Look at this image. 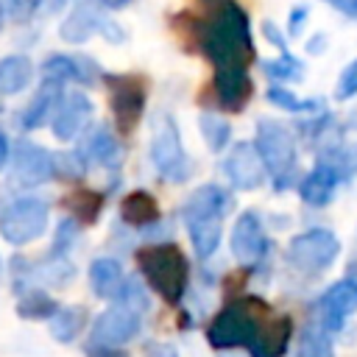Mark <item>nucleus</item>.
Wrapping results in <instances>:
<instances>
[{
	"label": "nucleus",
	"instance_id": "obj_44",
	"mask_svg": "<svg viewBox=\"0 0 357 357\" xmlns=\"http://www.w3.org/2000/svg\"><path fill=\"white\" fill-rule=\"evenodd\" d=\"M321 50H326V36H324V33H315V36L307 42V53L315 56V53H321Z\"/></svg>",
	"mask_w": 357,
	"mask_h": 357
},
{
	"label": "nucleus",
	"instance_id": "obj_15",
	"mask_svg": "<svg viewBox=\"0 0 357 357\" xmlns=\"http://www.w3.org/2000/svg\"><path fill=\"white\" fill-rule=\"evenodd\" d=\"M89 117H92V100L86 98V92L73 89V92H67L61 98V103H59L50 126H53V134L67 142V139H75L86 128Z\"/></svg>",
	"mask_w": 357,
	"mask_h": 357
},
{
	"label": "nucleus",
	"instance_id": "obj_4",
	"mask_svg": "<svg viewBox=\"0 0 357 357\" xmlns=\"http://www.w3.org/2000/svg\"><path fill=\"white\" fill-rule=\"evenodd\" d=\"M262 162H265V170L276 178V190L287 187V178L293 173V165H296V137L290 134V128L279 120H271V117H262L257 123V139H254Z\"/></svg>",
	"mask_w": 357,
	"mask_h": 357
},
{
	"label": "nucleus",
	"instance_id": "obj_47",
	"mask_svg": "<svg viewBox=\"0 0 357 357\" xmlns=\"http://www.w3.org/2000/svg\"><path fill=\"white\" fill-rule=\"evenodd\" d=\"M67 6V0H47V8L50 11H59V8H64Z\"/></svg>",
	"mask_w": 357,
	"mask_h": 357
},
{
	"label": "nucleus",
	"instance_id": "obj_46",
	"mask_svg": "<svg viewBox=\"0 0 357 357\" xmlns=\"http://www.w3.org/2000/svg\"><path fill=\"white\" fill-rule=\"evenodd\" d=\"M128 3H131V0H100V6L109 8V11H112V8H123V6H128Z\"/></svg>",
	"mask_w": 357,
	"mask_h": 357
},
{
	"label": "nucleus",
	"instance_id": "obj_35",
	"mask_svg": "<svg viewBox=\"0 0 357 357\" xmlns=\"http://www.w3.org/2000/svg\"><path fill=\"white\" fill-rule=\"evenodd\" d=\"M36 273L45 276L50 284H64V282L73 276V265H70V259H64L59 251H53V257H50L47 262H42Z\"/></svg>",
	"mask_w": 357,
	"mask_h": 357
},
{
	"label": "nucleus",
	"instance_id": "obj_33",
	"mask_svg": "<svg viewBox=\"0 0 357 357\" xmlns=\"http://www.w3.org/2000/svg\"><path fill=\"white\" fill-rule=\"evenodd\" d=\"M262 70H265L268 78H273L279 84H284V81H301V75H304V64L290 50L287 53H279L273 61H262Z\"/></svg>",
	"mask_w": 357,
	"mask_h": 357
},
{
	"label": "nucleus",
	"instance_id": "obj_20",
	"mask_svg": "<svg viewBox=\"0 0 357 357\" xmlns=\"http://www.w3.org/2000/svg\"><path fill=\"white\" fill-rule=\"evenodd\" d=\"M337 181H340V173L332 165H326V162L318 159L315 167L298 181V195L310 206H326L332 201V195H335Z\"/></svg>",
	"mask_w": 357,
	"mask_h": 357
},
{
	"label": "nucleus",
	"instance_id": "obj_24",
	"mask_svg": "<svg viewBox=\"0 0 357 357\" xmlns=\"http://www.w3.org/2000/svg\"><path fill=\"white\" fill-rule=\"evenodd\" d=\"M33 78V61L22 53H11L0 59V98L22 92Z\"/></svg>",
	"mask_w": 357,
	"mask_h": 357
},
{
	"label": "nucleus",
	"instance_id": "obj_27",
	"mask_svg": "<svg viewBox=\"0 0 357 357\" xmlns=\"http://www.w3.org/2000/svg\"><path fill=\"white\" fill-rule=\"evenodd\" d=\"M56 312H59V301L50 293H45V290L28 287L17 298V315L20 318H36V321H42V318H53Z\"/></svg>",
	"mask_w": 357,
	"mask_h": 357
},
{
	"label": "nucleus",
	"instance_id": "obj_2",
	"mask_svg": "<svg viewBox=\"0 0 357 357\" xmlns=\"http://www.w3.org/2000/svg\"><path fill=\"white\" fill-rule=\"evenodd\" d=\"M268 304L259 298H237L231 304H226L209 324L206 329V343L212 349H234V346H245L248 351H254L265 324H268Z\"/></svg>",
	"mask_w": 357,
	"mask_h": 357
},
{
	"label": "nucleus",
	"instance_id": "obj_3",
	"mask_svg": "<svg viewBox=\"0 0 357 357\" xmlns=\"http://www.w3.org/2000/svg\"><path fill=\"white\" fill-rule=\"evenodd\" d=\"M137 265L148 287L167 304H178L190 284V259L176 243H156L137 251Z\"/></svg>",
	"mask_w": 357,
	"mask_h": 357
},
{
	"label": "nucleus",
	"instance_id": "obj_21",
	"mask_svg": "<svg viewBox=\"0 0 357 357\" xmlns=\"http://www.w3.org/2000/svg\"><path fill=\"white\" fill-rule=\"evenodd\" d=\"M89 284L92 293L98 298H117L126 287V276H123V265L112 257H100L89 265Z\"/></svg>",
	"mask_w": 357,
	"mask_h": 357
},
{
	"label": "nucleus",
	"instance_id": "obj_40",
	"mask_svg": "<svg viewBox=\"0 0 357 357\" xmlns=\"http://www.w3.org/2000/svg\"><path fill=\"white\" fill-rule=\"evenodd\" d=\"M262 36H265L273 47H279V53H287V39H284V33H282L271 20H265V22H262Z\"/></svg>",
	"mask_w": 357,
	"mask_h": 357
},
{
	"label": "nucleus",
	"instance_id": "obj_7",
	"mask_svg": "<svg viewBox=\"0 0 357 357\" xmlns=\"http://www.w3.org/2000/svg\"><path fill=\"white\" fill-rule=\"evenodd\" d=\"M106 89H109V106L117 123V131L126 137L131 134L142 114H145V81L139 75H117V73H103L100 75Z\"/></svg>",
	"mask_w": 357,
	"mask_h": 357
},
{
	"label": "nucleus",
	"instance_id": "obj_42",
	"mask_svg": "<svg viewBox=\"0 0 357 357\" xmlns=\"http://www.w3.org/2000/svg\"><path fill=\"white\" fill-rule=\"evenodd\" d=\"M324 3H329L332 8H337L343 17L357 20V0H324Z\"/></svg>",
	"mask_w": 357,
	"mask_h": 357
},
{
	"label": "nucleus",
	"instance_id": "obj_36",
	"mask_svg": "<svg viewBox=\"0 0 357 357\" xmlns=\"http://www.w3.org/2000/svg\"><path fill=\"white\" fill-rule=\"evenodd\" d=\"M42 3L45 0H3V8H6V17H11L14 22H28Z\"/></svg>",
	"mask_w": 357,
	"mask_h": 357
},
{
	"label": "nucleus",
	"instance_id": "obj_10",
	"mask_svg": "<svg viewBox=\"0 0 357 357\" xmlns=\"http://www.w3.org/2000/svg\"><path fill=\"white\" fill-rule=\"evenodd\" d=\"M139 326H142V307L128 304V301H117L114 307H109L106 312L98 315V321L92 326V343L123 346L139 335Z\"/></svg>",
	"mask_w": 357,
	"mask_h": 357
},
{
	"label": "nucleus",
	"instance_id": "obj_38",
	"mask_svg": "<svg viewBox=\"0 0 357 357\" xmlns=\"http://www.w3.org/2000/svg\"><path fill=\"white\" fill-rule=\"evenodd\" d=\"M307 20H310V8H307V6H293V8H290V20H287L290 36H301Z\"/></svg>",
	"mask_w": 357,
	"mask_h": 357
},
{
	"label": "nucleus",
	"instance_id": "obj_37",
	"mask_svg": "<svg viewBox=\"0 0 357 357\" xmlns=\"http://www.w3.org/2000/svg\"><path fill=\"white\" fill-rule=\"evenodd\" d=\"M354 95H357V59L343 67V73L337 78V86H335L337 100H346V98H354Z\"/></svg>",
	"mask_w": 357,
	"mask_h": 357
},
{
	"label": "nucleus",
	"instance_id": "obj_45",
	"mask_svg": "<svg viewBox=\"0 0 357 357\" xmlns=\"http://www.w3.org/2000/svg\"><path fill=\"white\" fill-rule=\"evenodd\" d=\"M8 159H11V145H8V137L0 131V167H3Z\"/></svg>",
	"mask_w": 357,
	"mask_h": 357
},
{
	"label": "nucleus",
	"instance_id": "obj_31",
	"mask_svg": "<svg viewBox=\"0 0 357 357\" xmlns=\"http://www.w3.org/2000/svg\"><path fill=\"white\" fill-rule=\"evenodd\" d=\"M198 126H201V134H204V142L209 145V151H223L226 145H229V139H231V126L220 117V114H215V112H204L201 117H198Z\"/></svg>",
	"mask_w": 357,
	"mask_h": 357
},
{
	"label": "nucleus",
	"instance_id": "obj_50",
	"mask_svg": "<svg viewBox=\"0 0 357 357\" xmlns=\"http://www.w3.org/2000/svg\"><path fill=\"white\" fill-rule=\"evenodd\" d=\"M3 22H6V8H3V0H0V28H3Z\"/></svg>",
	"mask_w": 357,
	"mask_h": 357
},
{
	"label": "nucleus",
	"instance_id": "obj_26",
	"mask_svg": "<svg viewBox=\"0 0 357 357\" xmlns=\"http://www.w3.org/2000/svg\"><path fill=\"white\" fill-rule=\"evenodd\" d=\"M223 218H209V220H192L187 223V231H190V240H192V251L195 257L206 259L218 251L220 245V234H223Z\"/></svg>",
	"mask_w": 357,
	"mask_h": 357
},
{
	"label": "nucleus",
	"instance_id": "obj_30",
	"mask_svg": "<svg viewBox=\"0 0 357 357\" xmlns=\"http://www.w3.org/2000/svg\"><path fill=\"white\" fill-rule=\"evenodd\" d=\"M268 100H271L273 106H279L282 112H293V114H304V112H324V100H318V98L301 100V98H296L290 89H284L282 84L268 86Z\"/></svg>",
	"mask_w": 357,
	"mask_h": 357
},
{
	"label": "nucleus",
	"instance_id": "obj_32",
	"mask_svg": "<svg viewBox=\"0 0 357 357\" xmlns=\"http://www.w3.org/2000/svg\"><path fill=\"white\" fill-rule=\"evenodd\" d=\"M298 357H335L324 326H304L298 335Z\"/></svg>",
	"mask_w": 357,
	"mask_h": 357
},
{
	"label": "nucleus",
	"instance_id": "obj_43",
	"mask_svg": "<svg viewBox=\"0 0 357 357\" xmlns=\"http://www.w3.org/2000/svg\"><path fill=\"white\" fill-rule=\"evenodd\" d=\"M145 357H178L173 346L167 343H148L145 346Z\"/></svg>",
	"mask_w": 357,
	"mask_h": 357
},
{
	"label": "nucleus",
	"instance_id": "obj_29",
	"mask_svg": "<svg viewBox=\"0 0 357 357\" xmlns=\"http://www.w3.org/2000/svg\"><path fill=\"white\" fill-rule=\"evenodd\" d=\"M67 206L73 209V215H75L78 223L89 226V223L98 220V215H100V209H103V195L95 192V190L81 187L78 192H73V195L67 198Z\"/></svg>",
	"mask_w": 357,
	"mask_h": 357
},
{
	"label": "nucleus",
	"instance_id": "obj_16",
	"mask_svg": "<svg viewBox=\"0 0 357 357\" xmlns=\"http://www.w3.org/2000/svg\"><path fill=\"white\" fill-rule=\"evenodd\" d=\"M321 307V324L329 332H337L351 312H357V284L351 279L335 282L318 301Z\"/></svg>",
	"mask_w": 357,
	"mask_h": 357
},
{
	"label": "nucleus",
	"instance_id": "obj_5",
	"mask_svg": "<svg viewBox=\"0 0 357 357\" xmlns=\"http://www.w3.org/2000/svg\"><path fill=\"white\" fill-rule=\"evenodd\" d=\"M95 33H100L112 45H120L126 39V31L106 14L100 0H75L59 28V36L70 45H81V42L92 39Z\"/></svg>",
	"mask_w": 357,
	"mask_h": 357
},
{
	"label": "nucleus",
	"instance_id": "obj_1",
	"mask_svg": "<svg viewBox=\"0 0 357 357\" xmlns=\"http://www.w3.org/2000/svg\"><path fill=\"white\" fill-rule=\"evenodd\" d=\"M195 42L204 50V56L215 64H251L254 61V36L248 14L234 3L223 0L212 6V17L201 25H195Z\"/></svg>",
	"mask_w": 357,
	"mask_h": 357
},
{
	"label": "nucleus",
	"instance_id": "obj_51",
	"mask_svg": "<svg viewBox=\"0 0 357 357\" xmlns=\"http://www.w3.org/2000/svg\"><path fill=\"white\" fill-rule=\"evenodd\" d=\"M206 3H212V6H218V3H223V0H206Z\"/></svg>",
	"mask_w": 357,
	"mask_h": 357
},
{
	"label": "nucleus",
	"instance_id": "obj_22",
	"mask_svg": "<svg viewBox=\"0 0 357 357\" xmlns=\"http://www.w3.org/2000/svg\"><path fill=\"white\" fill-rule=\"evenodd\" d=\"M290 335H293V321L290 315H271L251 357H282L287 343H290Z\"/></svg>",
	"mask_w": 357,
	"mask_h": 357
},
{
	"label": "nucleus",
	"instance_id": "obj_6",
	"mask_svg": "<svg viewBox=\"0 0 357 357\" xmlns=\"http://www.w3.org/2000/svg\"><path fill=\"white\" fill-rule=\"evenodd\" d=\"M151 162L159 170V176L170 181H184L192 173V162L181 145L178 126L170 114H159L153 123V137H151Z\"/></svg>",
	"mask_w": 357,
	"mask_h": 357
},
{
	"label": "nucleus",
	"instance_id": "obj_28",
	"mask_svg": "<svg viewBox=\"0 0 357 357\" xmlns=\"http://www.w3.org/2000/svg\"><path fill=\"white\" fill-rule=\"evenodd\" d=\"M84 324H86V310L84 307H64L50 318V335L59 343H70L81 335Z\"/></svg>",
	"mask_w": 357,
	"mask_h": 357
},
{
	"label": "nucleus",
	"instance_id": "obj_23",
	"mask_svg": "<svg viewBox=\"0 0 357 357\" xmlns=\"http://www.w3.org/2000/svg\"><path fill=\"white\" fill-rule=\"evenodd\" d=\"M159 201L145 190H134L120 201V218L126 226H151L159 220Z\"/></svg>",
	"mask_w": 357,
	"mask_h": 357
},
{
	"label": "nucleus",
	"instance_id": "obj_34",
	"mask_svg": "<svg viewBox=\"0 0 357 357\" xmlns=\"http://www.w3.org/2000/svg\"><path fill=\"white\" fill-rule=\"evenodd\" d=\"M81 176H84V159H81V153H53V178L78 181Z\"/></svg>",
	"mask_w": 357,
	"mask_h": 357
},
{
	"label": "nucleus",
	"instance_id": "obj_18",
	"mask_svg": "<svg viewBox=\"0 0 357 357\" xmlns=\"http://www.w3.org/2000/svg\"><path fill=\"white\" fill-rule=\"evenodd\" d=\"M42 78H56V81H61V84L75 81V84H81V86H89V84H95L98 70H95V64H92L86 56L53 53V56H47L45 64H42Z\"/></svg>",
	"mask_w": 357,
	"mask_h": 357
},
{
	"label": "nucleus",
	"instance_id": "obj_8",
	"mask_svg": "<svg viewBox=\"0 0 357 357\" xmlns=\"http://www.w3.org/2000/svg\"><path fill=\"white\" fill-rule=\"evenodd\" d=\"M50 220V206L42 198L25 195L17 198L14 204H8L0 215V234L11 243V245H25L36 237H42V231L47 229Z\"/></svg>",
	"mask_w": 357,
	"mask_h": 357
},
{
	"label": "nucleus",
	"instance_id": "obj_11",
	"mask_svg": "<svg viewBox=\"0 0 357 357\" xmlns=\"http://www.w3.org/2000/svg\"><path fill=\"white\" fill-rule=\"evenodd\" d=\"M268 251V237L262 229V220L254 209H245L237 215L231 229V254L243 268L257 265Z\"/></svg>",
	"mask_w": 357,
	"mask_h": 357
},
{
	"label": "nucleus",
	"instance_id": "obj_12",
	"mask_svg": "<svg viewBox=\"0 0 357 357\" xmlns=\"http://www.w3.org/2000/svg\"><path fill=\"white\" fill-rule=\"evenodd\" d=\"M212 89H215V100L220 109L226 112H243L245 103L251 100L254 84L248 75L245 64H223L215 67V78H212Z\"/></svg>",
	"mask_w": 357,
	"mask_h": 357
},
{
	"label": "nucleus",
	"instance_id": "obj_13",
	"mask_svg": "<svg viewBox=\"0 0 357 357\" xmlns=\"http://www.w3.org/2000/svg\"><path fill=\"white\" fill-rule=\"evenodd\" d=\"M223 173L234 190H257L265 181V162L254 142H234L223 162Z\"/></svg>",
	"mask_w": 357,
	"mask_h": 357
},
{
	"label": "nucleus",
	"instance_id": "obj_9",
	"mask_svg": "<svg viewBox=\"0 0 357 357\" xmlns=\"http://www.w3.org/2000/svg\"><path fill=\"white\" fill-rule=\"evenodd\" d=\"M340 254V243L329 229H310L301 231L290 240L287 245V259L293 268L304 271V273H321L326 271L335 257Z\"/></svg>",
	"mask_w": 357,
	"mask_h": 357
},
{
	"label": "nucleus",
	"instance_id": "obj_41",
	"mask_svg": "<svg viewBox=\"0 0 357 357\" xmlns=\"http://www.w3.org/2000/svg\"><path fill=\"white\" fill-rule=\"evenodd\" d=\"M86 357H128L123 349L117 346H98V343H89L86 346Z\"/></svg>",
	"mask_w": 357,
	"mask_h": 357
},
{
	"label": "nucleus",
	"instance_id": "obj_48",
	"mask_svg": "<svg viewBox=\"0 0 357 357\" xmlns=\"http://www.w3.org/2000/svg\"><path fill=\"white\" fill-rule=\"evenodd\" d=\"M346 279H351V282L357 284V262H351V265H349V276H346Z\"/></svg>",
	"mask_w": 357,
	"mask_h": 357
},
{
	"label": "nucleus",
	"instance_id": "obj_14",
	"mask_svg": "<svg viewBox=\"0 0 357 357\" xmlns=\"http://www.w3.org/2000/svg\"><path fill=\"white\" fill-rule=\"evenodd\" d=\"M11 170L20 184H42L53 178V153L36 142L20 139L11 151Z\"/></svg>",
	"mask_w": 357,
	"mask_h": 357
},
{
	"label": "nucleus",
	"instance_id": "obj_39",
	"mask_svg": "<svg viewBox=\"0 0 357 357\" xmlns=\"http://www.w3.org/2000/svg\"><path fill=\"white\" fill-rule=\"evenodd\" d=\"M357 173V142H351L349 148H340V176L349 178Z\"/></svg>",
	"mask_w": 357,
	"mask_h": 357
},
{
	"label": "nucleus",
	"instance_id": "obj_49",
	"mask_svg": "<svg viewBox=\"0 0 357 357\" xmlns=\"http://www.w3.org/2000/svg\"><path fill=\"white\" fill-rule=\"evenodd\" d=\"M346 126H349V128H354V131H357V109H354V112H351V114H349V120H346Z\"/></svg>",
	"mask_w": 357,
	"mask_h": 357
},
{
	"label": "nucleus",
	"instance_id": "obj_25",
	"mask_svg": "<svg viewBox=\"0 0 357 357\" xmlns=\"http://www.w3.org/2000/svg\"><path fill=\"white\" fill-rule=\"evenodd\" d=\"M84 153H86L89 159H95L98 165H103V167H117L120 159H123L120 142H117V137L109 131V126L92 128L89 139H86V145H84Z\"/></svg>",
	"mask_w": 357,
	"mask_h": 357
},
{
	"label": "nucleus",
	"instance_id": "obj_19",
	"mask_svg": "<svg viewBox=\"0 0 357 357\" xmlns=\"http://www.w3.org/2000/svg\"><path fill=\"white\" fill-rule=\"evenodd\" d=\"M229 192L218 184H201L198 190L190 192L187 204H184V223L192 220H209V218H223V212L229 209Z\"/></svg>",
	"mask_w": 357,
	"mask_h": 357
},
{
	"label": "nucleus",
	"instance_id": "obj_17",
	"mask_svg": "<svg viewBox=\"0 0 357 357\" xmlns=\"http://www.w3.org/2000/svg\"><path fill=\"white\" fill-rule=\"evenodd\" d=\"M61 86H64V84L56 81V78H42L39 89L33 92L31 103H28L25 112H22V128H25V131L42 128L45 123L53 120V114H56V109H59V103H61V98H64Z\"/></svg>",
	"mask_w": 357,
	"mask_h": 357
}]
</instances>
